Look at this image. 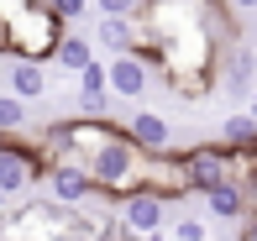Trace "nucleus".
<instances>
[{
  "label": "nucleus",
  "instance_id": "obj_14",
  "mask_svg": "<svg viewBox=\"0 0 257 241\" xmlns=\"http://www.w3.org/2000/svg\"><path fill=\"white\" fill-rule=\"evenodd\" d=\"M53 6V16L63 21V27H79V21L89 16V6H95V0H48Z\"/></svg>",
  "mask_w": 257,
  "mask_h": 241
},
{
  "label": "nucleus",
  "instance_id": "obj_1",
  "mask_svg": "<svg viewBox=\"0 0 257 241\" xmlns=\"http://www.w3.org/2000/svg\"><path fill=\"white\" fill-rule=\"evenodd\" d=\"M220 95L231 105H252V95H257V48L247 37L220 48Z\"/></svg>",
  "mask_w": 257,
  "mask_h": 241
},
{
  "label": "nucleus",
  "instance_id": "obj_5",
  "mask_svg": "<svg viewBox=\"0 0 257 241\" xmlns=\"http://www.w3.org/2000/svg\"><path fill=\"white\" fill-rule=\"evenodd\" d=\"M105 74H110V95L115 100H142L147 89H153V63L147 58H137V53H121V58H110L105 63Z\"/></svg>",
  "mask_w": 257,
  "mask_h": 241
},
{
  "label": "nucleus",
  "instance_id": "obj_19",
  "mask_svg": "<svg viewBox=\"0 0 257 241\" xmlns=\"http://www.w3.org/2000/svg\"><path fill=\"white\" fill-rule=\"evenodd\" d=\"M231 11H236V16H257V0H226Z\"/></svg>",
  "mask_w": 257,
  "mask_h": 241
},
{
  "label": "nucleus",
  "instance_id": "obj_20",
  "mask_svg": "<svg viewBox=\"0 0 257 241\" xmlns=\"http://www.w3.org/2000/svg\"><path fill=\"white\" fill-rule=\"evenodd\" d=\"M142 241H173V236H168V231H158V236H142Z\"/></svg>",
  "mask_w": 257,
  "mask_h": 241
},
{
  "label": "nucleus",
  "instance_id": "obj_6",
  "mask_svg": "<svg viewBox=\"0 0 257 241\" xmlns=\"http://www.w3.org/2000/svg\"><path fill=\"white\" fill-rule=\"evenodd\" d=\"M252 194H257V189H247V183H215V189H205L200 199H205V215H210V220L241 225V220L252 215Z\"/></svg>",
  "mask_w": 257,
  "mask_h": 241
},
{
  "label": "nucleus",
  "instance_id": "obj_16",
  "mask_svg": "<svg viewBox=\"0 0 257 241\" xmlns=\"http://www.w3.org/2000/svg\"><path fill=\"white\" fill-rule=\"evenodd\" d=\"M168 236H173V241H210L205 220H194V215H184V220H173V225H168Z\"/></svg>",
  "mask_w": 257,
  "mask_h": 241
},
{
  "label": "nucleus",
  "instance_id": "obj_12",
  "mask_svg": "<svg viewBox=\"0 0 257 241\" xmlns=\"http://www.w3.org/2000/svg\"><path fill=\"white\" fill-rule=\"evenodd\" d=\"M6 131H32V116H27V100H16L6 89V95H0V136Z\"/></svg>",
  "mask_w": 257,
  "mask_h": 241
},
{
  "label": "nucleus",
  "instance_id": "obj_4",
  "mask_svg": "<svg viewBox=\"0 0 257 241\" xmlns=\"http://www.w3.org/2000/svg\"><path fill=\"white\" fill-rule=\"evenodd\" d=\"M48 194H53V204H68V210H79V204H105L100 189H95V178H89V168H79V163H53Z\"/></svg>",
  "mask_w": 257,
  "mask_h": 241
},
{
  "label": "nucleus",
  "instance_id": "obj_7",
  "mask_svg": "<svg viewBox=\"0 0 257 241\" xmlns=\"http://www.w3.org/2000/svg\"><path fill=\"white\" fill-rule=\"evenodd\" d=\"M121 126H126V136H132L142 152H163V147H173V121L158 116V110H147V105H137L132 116H121Z\"/></svg>",
  "mask_w": 257,
  "mask_h": 241
},
{
  "label": "nucleus",
  "instance_id": "obj_18",
  "mask_svg": "<svg viewBox=\"0 0 257 241\" xmlns=\"http://www.w3.org/2000/svg\"><path fill=\"white\" fill-rule=\"evenodd\" d=\"M100 16H137L142 11V0H95Z\"/></svg>",
  "mask_w": 257,
  "mask_h": 241
},
{
  "label": "nucleus",
  "instance_id": "obj_2",
  "mask_svg": "<svg viewBox=\"0 0 257 241\" xmlns=\"http://www.w3.org/2000/svg\"><path fill=\"white\" fill-rule=\"evenodd\" d=\"M115 220H121L132 236H158V231L173 225V204L163 199V194H153V189H132V194H121V204H115Z\"/></svg>",
  "mask_w": 257,
  "mask_h": 241
},
{
  "label": "nucleus",
  "instance_id": "obj_15",
  "mask_svg": "<svg viewBox=\"0 0 257 241\" xmlns=\"http://www.w3.org/2000/svg\"><path fill=\"white\" fill-rule=\"evenodd\" d=\"M74 84H79V95H100V89H110V74H105V63L95 58V63L84 68V74L74 79Z\"/></svg>",
  "mask_w": 257,
  "mask_h": 241
},
{
  "label": "nucleus",
  "instance_id": "obj_3",
  "mask_svg": "<svg viewBox=\"0 0 257 241\" xmlns=\"http://www.w3.org/2000/svg\"><path fill=\"white\" fill-rule=\"evenodd\" d=\"M184 152V168H189V178H194V194H205V189H215V183H231V152H226V142H194V147H179Z\"/></svg>",
  "mask_w": 257,
  "mask_h": 241
},
{
  "label": "nucleus",
  "instance_id": "obj_8",
  "mask_svg": "<svg viewBox=\"0 0 257 241\" xmlns=\"http://www.w3.org/2000/svg\"><path fill=\"white\" fill-rule=\"evenodd\" d=\"M6 89L16 100H48V89H53V74H48V63H32V58H11L6 68Z\"/></svg>",
  "mask_w": 257,
  "mask_h": 241
},
{
  "label": "nucleus",
  "instance_id": "obj_9",
  "mask_svg": "<svg viewBox=\"0 0 257 241\" xmlns=\"http://www.w3.org/2000/svg\"><path fill=\"white\" fill-rule=\"evenodd\" d=\"M89 63H95V37L68 27V32H63V42H58V53H53V68H58V74H74V79H79Z\"/></svg>",
  "mask_w": 257,
  "mask_h": 241
},
{
  "label": "nucleus",
  "instance_id": "obj_17",
  "mask_svg": "<svg viewBox=\"0 0 257 241\" xmlns=\"http://www.w3.org/2000/svg\"><path fill=\"white\" fill-rule=\"evenodd\" d=\"M110 105H115L110 89H100V95H79V116H110Z\"/></svg>",
  "mask_w": 257,
  "mask_h": 241
},
{
  "label": "nucleus",
  "instance_id": "obj_21",
  "mask_svg": "<svg viewBox=\"0 0 257 241\" xmlns=\"http://www.w3.org/2000/svg\"><path fill=\"white\" fill-rule=\"evenodd\" d=\"M247 110H252V116H257V95H252V105H247Z\"/></svg>",
  "mask_w": 257,
  "mask_h": 241
},
{
  "label": "nucleus",
  "instance_id": "obj_11",
  "mask_svg": "<svg viewBox=\"0 0 257 241\" xmlns=\"http://www.w3.org/2000/svg\"><path fill=\"white\" fill-rule=\"evenodd\" d=\"M0 189L16 199V194H27V189H37V173H32V163L16 152V147H0Z\"/></svg>",
  "mask_w": 257,
  "mask_h": 241
},
{
  "label": "nucleus",
  "instance_id": "obj_13",
  "mask_svg": "<svg viewBox=\"0 0 257 241\" xmlns=\"http://www.w3.org/2000/svg\"><path fill=\"white\" fill-rule=\"evenodd\" d=\"M220 142H226V147H252L257 142V116H226Z\"/></svg>",
  "mask_w": 257,
  "mask_h": 241
},
{
  "label": "nucleus",
  "instance_id": "obj_10",
  "mask_svg": "<svg viewBox=\"0 0 257 241\" xmlns=\"http://www.w3.org/2000/svg\"><path fill=\"white\" fill-rule=\"evenodd\" d=\"M89 37H95V53L121 58V53H132V42H137V21L132 16H100V27L89 32Z\"/></svg>",
  "mask_w": 257,
  "mask_h": 241
}]
</instances>
